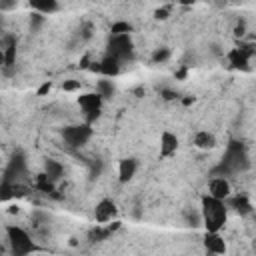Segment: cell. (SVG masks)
Returning <instances> with one entry per match:
<instances>
[{
  "instance_id": "6da1fadb",
  "label": "cell",
  "mask_w": 256,
  "mask_h": 256,
  "mask_svg": "<svg viewBox=\"0 0 256 256\" xmlns=\"http://www.w3.org/2000/svg\"><path fill=\"white\" fill-rule=\"evenodd\" d=\"M248 166H250V158H248V150H246L244 142L230 140L228 146H226V150H224V156H222L220 164L214 168V174L234 176L238 172L248 170Z\"/></svg>"
},
{
  "instance_id": "7a4b0ae2",
  "label": "cell",
  "mask_w": 256,
  "mask_h": 256,
  "mask_svg": "<svg viewBox=\"0 0 256 256\" xmlns=\"http://www.w3.org/2000/svg\"><path fill=\"white\" fill-rule=\"evenodd\" d=\"M200 214H202V224L206 232H220L228 218L226 200L214 198L212 194H204L200 198Z\"/></svg>"
},
{
  "instance_id": "3957f363",
  "label": "cell",
  "mask_w": 256,
  "mask_h": 256,
  "mask_svg": "<svg viewBox=\"0 0 256 256\" xmlns=\"http://www.w3.org/2000/svg\"><path fill=\"white\" fill-rule=\"evenodd\" d=\"M6 238H8L10 252L14 256H26V254H30V252L36 250V244L32 242L30 234L24 228L16 226V224H8L6 226Z\"/></svg>"
},
{
  "instance_id": "277c9868",
  "label": "cell",
  "mask_w": 256,
  "mask_h": 256,
  "mask_svg": "<svg viewBox=\"0 0 256 256\" xmlns=\"http://www.w3.org/2000/svg\"><path fill=\"white\" fill-rule=\"evenodd\" d=\"M106 54L114 56L122 64L134 60V42H132L130 34H110Z\"/></svg>"
},
{
  "instance_id": "5b68a950",
  "label": "cell",
  "mask_w": 256,
  "mask_h": 256,
  "mask_svg": "<svg viewBox=\"0 0 256 256\" xmlns=\"http://www.w3.org/2000/svg\"><path fill=\"white\" fill-rule=\"evenodd\" d=\"M102 104H104V98L98 94V92H84L78 96V106H80V112L84 116V122L92 124L94 120L100 118V112H102Z\"/></svg>"
},
{
  "instance_id": "8992f818",
  "label": "cell",
  "mask_w": 256,
  "mask_h": 256,
  "mask_svg": "<svg viewBox=\"0 0 256 256\" xmlns=\"http://www.w3.org/2000/svg\"><path fill=\"white\" fill-rule=\"evenodd\" d=\"M92 138V128L88 122L84 124H70L62 130V140L68 148H82Z\"/></svg>"
},
{
  "instance_id": "52a82bcc",
  "label": "cell",
  "mask_w": 256,
  "mask_h": 256,
  "mask_svg": "<svg viewBox=\"0 0 256 256\" xmlns=\"http://www.w3.org/2000/svg\"><path fill=\"white\" fill-rule=\"evenodd\" d=\"M256 54V46L254 44H240L236 48H232L226 54V60L230 64V68L234 70H248L250 68V60Z\"/></svg>"
},
{
  "instance_id": "ba28073f",
  "label": "cell",
  "mask_w": 256,
  "mask_h": 256,
  "mask_svg": "<svg viewBox=\"0 0 256 256\" xmlns=\"http://www.w3.org/2000/svg\"><path fill=\"white\" fill-rule=\"evenodd\" d=\"M26 172H28L26 156H24V152L16 150V152L12 154V158L8 160V166L4 168L2 180H6V182H20V178L26 176Z\"/></svg>"
},
{
  "instance_id": "9c48e42d",
  "label": "cell",
  "mask_w": 256,
  "mask_h": 256,
  "mask_svg": "<svg viewBox=\"0 0 256 256\" xmlns=\"http://www.w3.org/2000/svg\"><path fill=\"white\" fill-rule=\"evenodd\" d=\"M116 216H118V208H116L114 200H110V198H102V200L94 206V220H96L98 224H108V222H112Z\"/></svg>"
},
{
  "instance_id": "30bf717a",
  "label": "cell",
  "mask_w": 256,
  "mask_h": 256,
  "mask_svg": "<svg viewBox=\"0 0 256 256\" xmlns=\"http://www.w3.org/2000/svg\"><path fill=\"white\" fill-rule=\"evenodd\" d=\"M230 192H232V188H230L228 176L214 174V178H210V182H208V194H212L214 198L226 200V198L230 196Z\"/></svg>"
},
{
  "instance_id": "8fae6325",
  "label": "cell",
  "mask_w": 256,
  "mask_h": 256,
  "mask_svg": "<svg viewBox=\"0 0 256 256\" xmlns=\"http://www.w3.org/2000/svg\"><path fill=\"white\" fill-rule=\"evenodd\" d=\"M226 206H228V210H234L236 214H240V216H248V214H252V202H250V198L246 196V194H230L228 198H226Z\"/></svg>"
},
{
  "instance_id": "7c38bea8",
  "label": "cell",
  "mask_w": 256,
  "mask_h": 256,
  "mask_svg": "<svg viewBox=\"0 0 256 256\" xmlns=\"http://www.w3.org/2000/svg\"><path fill=\"white\" fill-rule=\"evenodd\" d=\"M120 64L122 62H118L114 56H110V54H106L98 64H94V66H90L94 72H98L100 76H104V78H112V76H116L118 72H120Z\"/></svg>"
},
{
  "instance_id": "4fadbf2b",
  "label": "cell",
  "mask_w": 256,
  "mask_h": 256,
  "mask_svg": "<svg viewBox=\"0 0 256 256\" xmlns=\"http://www.w3.org/2000/svg\"><path fill=\"white\" fill-rule=\"evenodd\" d=\"M180 142H178V136L172 134L170 130H164L160 134V158H170L176 154Z\"/></svg>"
},
{
  "instance_id": "5bb4252c",
  "label": "cell",
  "mask_w": 256,
  "mask_h": 256,
  "mask_svg": "<svg viewBox=\"0 0 256 256\" xmlns=\"http://www.w3.org/2000/svg\"><path fill=\"white\" fill-rule=\"evenodd\" d=\"M202 244H204V250L210 254H224L226 252V242L220 238L218 232H206Z\"/></svg>"
},
{
  "instance_id": "9a60e30c",
  "label": "cell",
  "mask_w": 256,
  "mask_h": 256,
  "mask_svg": "<svg viewBox=\"0 0 256 256\" xmlns=\"http://www.w3.org/2000/svg\"><path fill=\"white\" fill-rule=\"evenodd\" d=\"M136 170H138V162H136L134 158H124V160H120V164H118V182H122V184L130 182V180L134 178Z\"/></svg>"
},
{
  "instance_id": "2e32d148",
  "label": "cell",
  "mask_w": 256,
  "mask_h": 256,
  "mask_svg": "<svg viewBox=\"0 0 256 256\" xmlns=\"http://www.w3.org/2000/svg\"><path fill=\"white\" fill-rule=\"evenodd\" d=\"M194 146L200 150H212L216 146V136L208 130H198L194 134Z\"/></svg>"
},
{
  "instance_id": "e0dca14e",
  "label": "cell",
  "mask_w": 256,
  "mask_h": 256,
  "mask_svg": "<svg viewBox=\"0 0 256 256\" xmlns=\"http://www.w3.org/2000/svg\"><path fill=\"white\" fill-rule=\"evenodd\" d=\"M2 60H4V66H6V68H12V66H14V62H16V38L8 36V38L4 40Z\"/></svg>"
},
{
  "instance_id": "ac0fdd59",
  "label": "cell",
  "mask_w": 256,
  "mask_h": 256,
  "mask_svg": "<svg viewBox=\"0 0 256 256\" xmlns=\"http://www.w3.org/2000/svg\"><path fill=\"white\" fill-rule=\"evenodd\" d=\"M44 174L52 180V182H58L62 176H64V166L58 162V160H46L44 162Z\"/></svg>"
},
{
  "instance_id": "d6986e66",
  "label": "cell",
  "mask_w": 256,
  "mask_h": 256,
  "mask_svg": "<svg viewBox=\"0 0 256 256\" xmlns=\"http://www.w3.org/2000/svg\"><path fill=\"white\" fill-rule=\"evenodd\" d=\"M28 4L40 14H52L58 10V0H28Z\"/></svg>"
},
{
  "instance_id": "ffe728a7",
  "label": "cell",
  "mask_w": 256,
  "mask_h": 256,
  "mask_svg": "<svg viewBox=\"0 0 256 256\" xmlns=\"http://www.w3.org/2000/svg\"><path fill=\"white\" fill-rule=\"evenodd\" d=\"M96 92H98V94H100L104 100H108V98H112V96H114L116 88H114L112 80L104 78V80H98V82H96Z\"/></svg>"
},
{
  "instance_id": "44dd1931",
  "label": "cell",
  "mask_w": 256,
  "mask_h": 256,
  "mask_svg": "<svg viewBox=\"0 0 256 256\" xmlns=\"http://www.w3.org/2000/svg\"><path fill=\"white\" fill-rule=\"evenodd\" d=\"M114 228H116V226H114ZM114 228H112V226L102 228V224H96V228H92V230L88 232V238H90V240H94V242H96V240H104V238H106Z\"/></svg>"
},
{
  "instance_id": "7402d4cb",
  "label": "cell",
  "mask_w": 256,
  "mask_h": 256,
  "mask_svg": "<svg viewBox=\"0 0 256 256\" xmlns=\"http://www.w3.org/2000/svg\"><path fill=\"white\" fill-rule=\"evenodd\" d=\"M132 32V24L128 22H114L110 28V34H130Z\"/></svg>"
},
{
  "instance_id": "603a6c76",
  "label": "cell",
  "mask_w": 256,
  "mask_h": 256,
  "mask_svg": "<svg viewBox=\"0 0 256 256\" xmlns=\"http://www.w3.org/2000/svg\"><path fill=\"white\" fill-rule=\"evenodd\" d=\"M168 58H170V50H168V48H158V50L152 54V62H154V64L166 62Z\"/></svg>"
},
{
  "instance_id": "cb8c5ba5",
  "label": "cell",
  "mask_w": 256,
  "mask_h": 256,
  "mask_svg": "<svg viewBox=\"0 0 256 256\" xmlns=\"http://www.w3.org/2000/svg\"><path fill=\"white\" fill-rule=\"evenodd\" d=\"M102 160H98V158H94V160H90V176L92 178H96V176H100V172H102Z\"/></svg>"
},
{
  "instance_id": "d4e9b609",
  "label": "cell",
  "mask_w": 256,
  "mask_h": 256,
  "mask_svg": "<svg viewBox=\"0 0 256 256\" xmlns=\"http://www.w3.org/2000/svg\"><path fill=\"white\" fill-rule=\"evenodd\" d=\"M42 20H44V14L34 12V14H32V18H30V28H32V30H38V28H40V24H42Z\"/></svg>"
},
{
  "instance_id": "484cf974",
  "label": "cell",
  "mask_w": 256,
  "mask_h": 256,
  "mask_svg": "<svg viewBox=\"0 0 256 256\" xmlns=\"http://www.w3.org/2000/svg\"><path fill=\"white\" fill-rule=\"evenodd\" d=\"M168 14H170V8H168V6H162V8H158V10L154 12V18H156V20H166Z\"/></svg>"
},
{
  "instance_id": "4316f807",
  "label": "cell",
  "mask_w": 256,
  "mask_h": 256,
  "mask_svg": "<svg viewBox=\"0 0 256 256\" xmlns=\"http://www.w3.org/2000/svg\"><path fill=\"white\" fill-rule=\"evenodd\" d=\"M62 88L68 90V92H72V90H80V82H78V80H64Z\"/></svg>"
},
{
  "instance_id": "83f0119b",
  "label": "cell",
  "mask_w": 256,
  "mask_h": 256,
  "mask_svg": "<svg viewBox=\"0 0 256 256\" xmlns=\"http://www.w3.org/2000/svg\"><path fill=\"white\" fill-rule=\"evenodd\" d=\"M160 96H162L164 100H176V98H178L180 94H178V92H174V90H168V88H162V90H160Z\"/></svg>"
},
{
  "instance_id": "f1b7e54d",
  "label": "cell",
  "mask_w": 256,
  "mask_h": 256,
  "mask_svg": "<svg viewBox=\"0 0 256 256\" xmlns=\"http://www.w3.org/2000/svg\"><path fill=\"white\" fill-rule=\"evenodd\" d=\"M16 2L18 0H0V10L2 12H8V10H12L16 6Z\"/></svg>"
},
{
  "instance_id": "f546056e",
  "label": "cell",
  "mask_w": 256,
  "mask_h": 256,
  "mask_svg": "<svg viewBox=\"0 0 256 256\" xmlns=\"http://www.w3.org/2000/svg\"><path fill=\"white\" fill-rule=\"evenodd\" d=\"M244 30H246V22L240 18V20H238V24H236V28H234V34H236V36H242V34H244Z\"/></svg>"
},
{
  "instance_id": "4dcf8cb0",
  "label": "cell",
  "mask_w": 256,
  "mask_h": 256,
  "mask_svg": "<svg viewBox=\"0 0 256 256\" xmlns=\"http://www.w3.org/2000/svg\"><path fill=\"white\" fill-rule=\"evenodd\" d=\"M50 88H52V84H50V82H44V84L40 86V90H38V96H42V94L50 92Z\"/></svg>"
},
{
  "instance_id": "1f68e13d",
  "label": "cell",
  "mask_w": 256,
  "mask_h": 256,
  "mask_svg": "<svg viewBox=\"0 0 256 256\" xmlns=\"http://www.w3.org/2000/svg\"><path fill=\"white\" fill-rule=\"evenodd\" d=\"M178 4H182V6H190V4H194L196 0H176Z\"/></svg>"
},
{
  "instance_id": "d6a6232c",
  "label": "cell",
  "mask_w": 256,
  "mask_h": 256,
  "mask_svg": "<svg viewBox=\"0 0 256 256\" xmlns=\"http://www.w3.org/2000/svg\"><path fill=\"white\" fill-rule=\"evenodd\" d=\"M254 222H256V214H254Z\"/></svg>"
},
{
  "instance_id": "836d02e7",
  "label": "cell",
  "mask_w": 256,
  "mask_h": 256,
  "mask_svg": "<svg viewBox=\"0 0 256 256\" xmlns=\"http://www.w3.org/2000/svg\"><path fill=\"white\" fill-rule=\"evenodd\" d=\"M230 2H236V0H230Z\"/></svg>"
}]
</instances>
